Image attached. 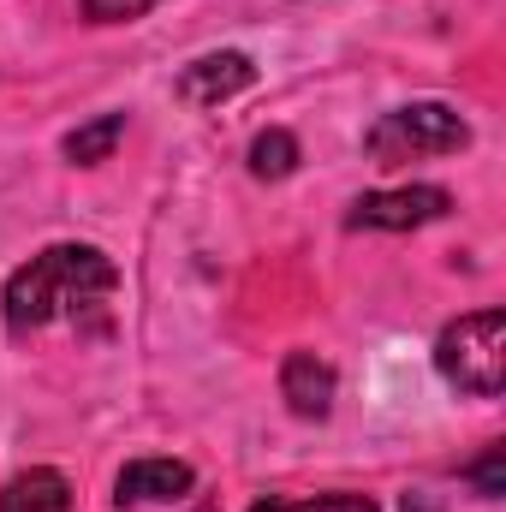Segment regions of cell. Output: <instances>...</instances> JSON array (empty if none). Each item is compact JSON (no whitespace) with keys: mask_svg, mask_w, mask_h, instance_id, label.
I'll list each match as a JSON object with an SVG mask.
<instances>
[{"mask_svg":"<svg viewBox=\"0 0 506 512\" xmlns=\"http://www.w3.org/2000/svg\"><path fill=\"white\" fill-rule=\"evenodd\" d=\"M120 286V268L96 245H48L42 256H30L24 268H12L6 280V328L24 340L36 328H54V322H78V316H96Z\"/></svg>","mask_w":506,"mask_h":512,"instance_id":"obj_1","label":"cell"},{"mask_svg":"<svg viewBox=\"0 0 506 512\" xmlns=\"http://www.w3.org/2000/svg\"><path fill=\"white\" fill-rule=\"evenodd\" d=\"M435 370L459 393L495 399L506 382V310H471L441 328L435 340Z\"/></svg>","mask_w":506,"mask_h":512,"instance_id":"obj_2","label":"cell"},{"mask_svg":"<svg viewBox=\"0 0 506 512\" xmlns=\"http://www.w3.org/2000/svg\"><path fill=\"white\" fill-rule=\"evenodd\" d=\"M465 143H471V126L447 102H405V108L381 114L376 126L364 131V155L381 161V167L423 161V155H459Z\"/></svg>","mask_w":506,"mask_h":512,"instance_id":"obj_3","label":"cell"},{"mask_svg":"<svg viewBox=\"0 0 506 512\" xmlns=\"http://www.w3.org/2000/svg\"><path fill=\"white\" fill-rule=\"evenodd\" d=\"M447 191L441 185H405V191H376L352 203V227H376V233H411L447 215Z\"/></svg>","mask_w":506,"mask_h":512,"instance_id":"obj_4","label":"cell"},{"mask_svg":"<svg viewBox=\"0 0 506 512\" xmlns=\"http://www.w3.org/2000/svg\"><path fill=\"white\" fill-rule=\"evenodd\" d=\"M251 78H256L251 54L221 48V54H203V60H191V66L179 72V96H185L191 108H221V102H233L239 90H251Z\"/></svg>","mask_w":506,"mask_h":512,"instance_id":"obj_5","label":"cell"},{"mask_svg":"<svg viewBox=\"0 0 506 512\" xmlns=\"http://www.w3.org/2000/svg\"><path fill=\"white\" fill-rule=\"evenodd\" d=\"M191 483L197 477L179 459H131L114 489H120V507H155V501H185Z\"/></svg>","mask_w":506,"mask_h":512,"instance_id":"obj_6","label":"cell"},{"mask_svg":"<svg viewBox=\"0 0 506 512\" xmlns=\"http://www.w3.org/2000/svg\"><path fill=\"white\" fill-rule=\"evenodd\" d=\"M280 393H286V405L298 417H328V405H334V364L316 358V352H292L280 364Z\"/></svg>","mask_w":506,"mask_h":512,"instance_id":"obj_7","label":"cell"},{"mask_svg":"<svg viewBox=\"0 0 506 512\" xmlns=\"http://www.w3.org/2000/svg\"><path fill=\"white\" fill-rule=\"evenodd\" d=\"M0 512H72V483L60 471H48V465L18 471L0 489Z\"/></svg>","mask_w":506,"mask_h":512,"instance_id":"obj_8","label":"cell"},{"mask_svg":"<svg viewBox=\"0 0 506 512\" xmlns=\"http://www.w3.org/2000/svg\"><path fill=\"white\" fill-rule=\"evenodd\" d=\"M126 137V114H96L90 126L66 131V161H78V167H96V161H108L114 155V143Z\"/></svg>","mask_w":506,"mask_h":512,"instance_id":"obj_9","label":"cell"},{"mask_svg":"<svg viewBox=\"0 0 506 512\" xmlns=\"http://www.w3.org/2000/svg\"><path fill=\"white\" fill-rule=\"evenodd\" d=\"M298 167V137L292 131H256L251 137V173L256 179H286Z\"/></svg>","mask_w":506,"mask_h":512,"instance_id":"obj_10","label":"cell"},{"mask_svg":"<svg viewBox=\"0 0 506 512\" xmlns=\"http://www.w3.org/2000/svg\"><path fill=\"white\" fill-rule=\"evenodd\" d=\"M251 512H376L370 495H298V501H256Z\"/></svg>","mask_w":506,"mask_h":512,"instance_id":"obj_11","label":"cell"},{"mask_svg":"<svg viewBox=\"0 0 506 512\" xmlns=\"http://www.w3.org/2000/svg\"><path fill=\"white\" fill-rule=\"evenodd\" d=\"M161 0H84V18L90 24H131L143 12H155Z\"/></svg>","mask_w":506,"mask_h":512,"instance_id":"obj_12","label":"cell"},{"mask_svg":"<svg viewBox=\"0 0 506 512\" xmlns=\"http://www.w3.org/2000/svg\"><path fill=\"white\" fill-rule=\"evenodd\" d=\"M471 477L483 483V495H501V447H489V453H483V465H477Z\"/></svg>","mask_w":506,"mask_h":512,"instance_id":"obj_13","label":"cell"}]
</instances>
